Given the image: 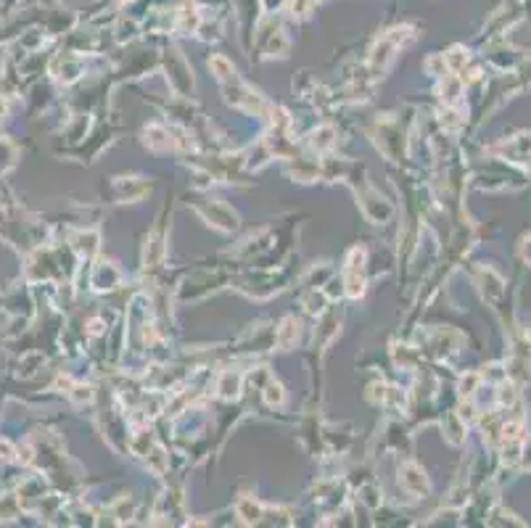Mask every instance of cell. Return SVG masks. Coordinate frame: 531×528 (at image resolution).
Listing matches in <instances>:
<instances>
[{
	"mask_svg": "<svg viewBox=\"0 0 531 528\" xmlns=\"http://www.w3.org/2000/svg\"><path fill=\"white\" fill-rule=\"evenodd\" d=\"M238 388H241V375L225 372L222 381H219V394L225 396V399H233V396L238 394Z\"/></svg>",
	"mask_w": 531,
	"mask_h": 528,
	"instance_id": "obj_1",
	"label": "cell"
},
{
	"mask_svg": "<svg viewBox=\"0 0 531 528\" xmlns=\"http://www.w3.org/2000/svg\"><path fill=\"white\" fill-rule=\"evenodd\" d=\"M238 515L246 520V523H254V520H259V504L252 502V499H243L238 504Z\"/></svg>",
	"mask_w": 531,
	"mask_h": 528,
	"instance_id": "obj_2",
	"label": "cell"
},
{
	"mask_svg": "<svg viewBox=\"0 0 531 528\" xmlns=\"http://www.w3.org/2000/svg\"><path fill=\"white\" fill-rule=\"evenodd\" d=\"M209 66H212V69L217 72L219 80H228L230 74H233V66H230V64H228L225 59H212V64H209Z\"/></svg>",
	"mask_w": 531,
	"mask_h": 528,
	"instance_id": "obj_3",
	"label": "cell"
},
{
	"mask_svg": "<svg viewBox=\"0 0 531 528\" xmlns=\"http://www.w3.org/2000/svg\"><path fill=\"white\" fill-rule=\"evenodd\" d=\"M296 328H299V325L293 323V320H286V323H283V330H280V336H278L280 346H289L291 336H293V330H296Z\"/></svg>",
	"mask_w": 531,
	"mask_h": 528,
	"instance_id": "obj_4",
	"label": "cell"
}]
</instances>
